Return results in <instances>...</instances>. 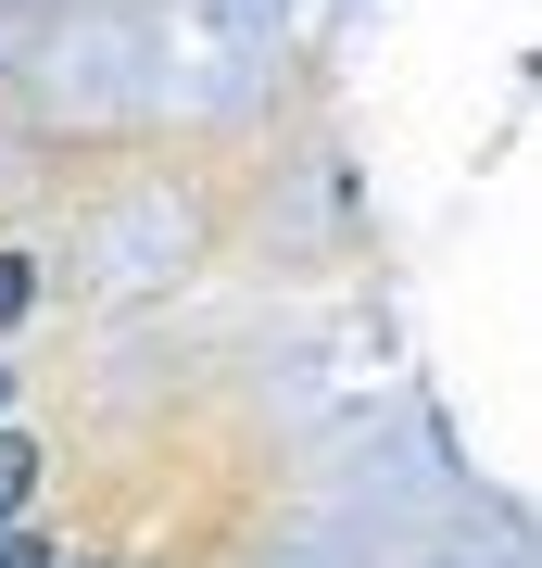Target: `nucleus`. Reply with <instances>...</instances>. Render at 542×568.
Here are the masks:
<instances>
[{"label":"nucleus","mask_w":542,"mask_h":568,"mask_svg":"<svg viewBox=\"0 0 542 568\" xmlns=\"http://www.w3.org/2000/svg\"><path fill=\"white\" fill-rule=\"evenodd\" d=\"M0 568H51V556H39V544H25V530H0Z\"/></svg>","instance_id":"f03ea898"},{"label":"nucleus","mask_w":542,"mask_h":568,"mask_svg":"<svg viewBox=\"0 0 542 568\" xmlns=\"http://www.w3.org/2000/svg\"><path fill=\"white\" fill-rule=\"evenodd\" d=\"M25 291H39V278H25V253H0V328L25 316Z\"/></svg>","instance_id":"f257e3e1"}]
</instances>
